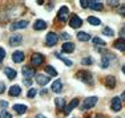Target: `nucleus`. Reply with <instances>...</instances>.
Returning <instances> with one entry per match:
<instances>
[{"mask_svg":"<svg viewBox=\"0 0 125 118\" xmlns=\"http://www.w3.org/2000/svg\"><path fill=\"white\" fill-rule=\"evenodd\" d=\"M103 33L106 35V36H113V35H115V32H113L111 28H108V27H104V28H103Z\"/></svg>","mask_w":125,"mask_h":118,"instance_id":"nucleus-28","label":"nucleus"},{"mask_svg":"<svg viewBox=\"0 0 125 118\" xmlns=\"http://www.w3.org/2000/svg\"><path fill=\"white\" fill-rule=\"evenodd\" d=\"M123 73H124V74H125V65L123 66Z\"/></svg>","mask_w":125,"mask_h":118,"instance_id":"nucleus-45","label":"nucleus"},{"mask_svg":"<svg viewBox=\"0 0 125 118\" xmlns=\"http://www.w3.org/2000/svg\"><path fill=\"white\" fill-rule=\"evenodd\" d=\"M56 56H57V58H60V60H61L67 66H71V65H72V61H71V60H68V58L62 57V56H61V54H59V53H56Z\"/></svg>","mask_w":125,"mask_h":118,"instance_id":"nucleus-27","label":"nucleus"},{"mask_svg":"<svg viewBox=\"0 0 125 118\" xmlns=\"http://www.w3.org/2000/svg\"><path fill=\"white\" fill-rule=\"evenodd\" d=\"M81 24H83V20L80 19L77 15H73V17L71 19V24H69V25L72 27V28H80V27H81Z\"/></svg>","mask_w":125,"mask_h":118,"instance_id":"nucleus-7","label":"nucleus"},{"mask_svg":"<svg viewBox=\"0 0 125 118\" xmlns=\"http://www.w3.org/2000/svg\"><path fill=\"white\" fill-rule=\"evenodd\" d=\"M51 88H52V90H53V92H55V93H60L61 90H62V85H61V81H60V80H56V81H55V82H53V84H52V86H51Z\"/></svg>","mask_w":125,"mask_h":118,"instance_id":"nucleus-19","label":"nucleus"},{"mask_svg":"<svg viewBox=\"0 0 125 118\" xmlns=\"http://www.w3.org/2000/svg\"><path fill=\"white\" fill-rule=\"evenodd\" d=\"M104 84H105L106 88L113 89V88L116 86V78L113 77V76H108V77H105V80H104Z\"/></svg>","mask_w":125,"mask_h":118,"instance_id":"nucleus-10","label":"nucleus"},{"mask_svg":"<svg viewBox=\"0 0 125 118\" xmlns=\"http://www.w3.org/2000/svg\"><path fill=\"white\" fill-rule=\"evenodd\" d=\"M68 13H69L68 7H61L60 11H59V13H57V19L60 20V21L64 23L65 20H67V17H68Z\"/></svg>","mask_w":125,"mask_h":118,"instance_id":"nucleus-6","label":"nucleus"},{"mask_svg":"<svg viewBox=\"0 0 125 118\" xmlns=\"http://www.w3.org/2000/svg\"><path fill=\"white\" fill-rule=\"evenodd\" d=\"M88 7L92 8L93 11H101V9H103V3H101V1H94V0H91Z\"/></svg>","mask_w":125,"mask_h":118,"instance_id":"nucleus-14","label":"nucleus"},{"mask_svg":"<svg viewBox=\"0 0 125 118\" xmlns=\"http://www.w3.org/2000/svg\"><path fill=\"white\" fill-rule=\"evenodd\" d=\"M44 61V56L40 54V53H35L31 58V65L32 66H37V65H41V63Z\"/></svg>","mask_w":125,"mask_h":118,"instance_id":"nucleus-3","label":"nucleus"},{"mask_svg":"<svg viewBox=\"0 0 125 118\" xmlns=\"http://www.w3.org/2000/svg\"><path fill=\"white\" fill-rule=\"evenodd\" d=\"M4 57H5V51L3 48H0V63L4 60Z\"/></svg>","mask_w":125,"mask_h":118,"instance_id":"nucleus-33","label":"nucleus"},{"mask_svg":"<svg viewBox=\"0 0 125 118\" xmlns=\"http://www.w3.org/2000/svg\"><path fill=\"white\" fill-rule=\"evenodd\" d=\"M45 70H47V73L51 76H57V72H56V69L53 66H51V65H47L45 66Z\"/></svg>","mask_w":125,"mask_h":118,"instance_id":"nucleus-26","label":"nucleus"},{"mask_svg":"<svg viewBox=\"0 0 125 118\" xmlns=\"http://www.w3.org/2000/svg\"><path fill=\"white\" fill-rule=\"evenodd\" d=\"M121 36H125V27L121 29Z\"/></svg>","mask_w":125,"mask_h":118,"instance_id":"nucleus-42","label":"nucleus"},{"mask_svg":"<svg viewBox=\"0 0 125 118\" xmlns=\"http://www.w3.org/2000/svg\"><path fill=\"white\" fill-rule=\"evenodd\" d=\"M13 109H15V111H16V113H19V114H24L25 111H27V106L25 105L16 104V105H13Z\"/></svg>","mask_w":125,"mask_h":118,"instance_id":"nucleus-22","label":"nucleus"},{"mask_svg":"<svg viewBox=\"0 0 125 118\" xmlns=\"http://www.w3.org/2000/svg\"><path fill=\"white\" fill-rule=\"evenodd\" d=\"M118 12H120L123 16H125V5H123V7H120V9H118Z\"/></svg>","mask_w":125,"mask_h":118,"instance_id":"nucleus-38","label":"nucleus"},{"mask_svg":"<svg viewBox=\"0 0 125 118\" xmlns=\"http://www.w3.org/2000/svg\"><path fill=\"white\" fill-rule=\"evenodd\" d=\"M55 102H56V106H57L59 109H62L65 106V101H64V98H61V97H57V98L55 100Z\"/></svg>","mask_w":125,"mask_h":118,"instance_id":"nucleus-24","label":"nucleus"},{"mask_svg":"<svg viewBox=\"0 0 125 118\" xmlns=\"http://www.w3.org/2000/svg\"><path fill=\"white\" fill-rule=\"evenodd\" d=\"M21 40H23L21 35H12L10 37V40H8V43H10L11 46H17V45H20Z\"/></svg>","mask_w":125,"mask_h":118,"instance_id":"nucleus-5","label":"nucleus"},{"mask_svg":"<svg viewBox=\"0 0 125 118\" xmlns=\"http://www.w3.org/2000/svg\"><path fill=\"white\" fill-rule=\"evenodd\" d=\"M108 3H109V5H112V7H115V5L118 4V1H115V0H111V1H108Z\"/></svg>","mask_w":125,"mask_h":118,"instance_id":"nucleus-39","label":"nucleus"},{"mask_svg":"<svg viewBox=\"0 0 125 118\" xmlns=\"http://www.w3.org/2000/svg\"><path fill=\"white\" fill-rule=\"evenodd\" d=\"M61 49H62V52H65V53H71V52H73V49H75V44H72V43H64L61 45Z\"/></svg>","mask_w":125,"mask_h":118,"instance_id":"nucleus-17","label":"nucleus"},{"mask_svg":"<svg viewBox=\"0 0 125 118\" xmlns=\"http://www.w3.org/2000/svg\"><path fill=\"white\" fill-rule=\"evenodd\" d=\"M33 28L36 29V31H43V29L47 28V24L43 20H36V23L33 24Z\"/></svg>","mask_w":125,"mask_h":118,"instance_id":"nucleus-20","label":"nucleus"},{"mask_svg":"<svg viewBox=\"0 0 125 118\" xmlns=\"http://www.w3.org/2000/svg\"><path fill=\"white\" fill-rule=\"evenodd\" d=\"M57 40H59L57 35H56L55 32H49V33L47 35L45 44H47V45H48V46H52V45H55V44L57 43Z\"/></svg>","mask_w":125,"mask_h":118,"instance_id":"nucleus-2","label":"nucleus"},{"mask_svg":"<svg viewBox=\"0 0 125 118\" xmlns=\"http://www.w3.org/2000/svg\"><path fill=\"white\" fill-rule=\"evenodd\" d=\"M77 77H79L81 81H85V82H89L91 81V78H92V74L89 72H87V70H84V72H79L77 73Z\"/></svg>","mask_w":125,"mask_h":118,"instance_id":"nucleus-9","label":"nucleus"},{"mask_svg":"<svg viewBox=\"0 0 125 118\" xmlns=\"http://www.w3.org/2000/svg\"><path fill=\"white\" fill-rule=\"evenodd\" d=\"M92 63H93V61H92L91 57H85V58H83V60H81V64H83V65H91Z\"/></svg>","mask_w":125,"mask_h":118,"instance_id":"nucleus-30","label":"nucleus"},{"mask_svg":"<svg viewBox=\"0 0 125 118\" xmlns=\"http://www.w3.org/2000/svg\"><path fill=\"white\" fill-rule=\"evenodd\" d=\"M24 84L27 85V86H31V85H32V80H28V78H25V80H24Z\"/></svg>","mask_w":125,"mask_h":118,"instance_id":"nucleus-37","label":"nucleus"},{"mask_svg":"<svg viewBox=\"0 0 125 118\" xmlns=\"http://www.w3.org/2000/svg\"><path fill=\"white\" fill-rule=\"evenodd\" d=\"M88 21L91 23L92 25H100L101 24L100 19H97V17H94V16H89L88 17Z\"/></svg>","mask_w":125,"mask_h":118,"instance_id":"nucleus-25","label":"nucleus"},{"mask_svg":"<svg viewBox=\"0 0 125 118\" xmlns=\"http://www.w3.org/2000/svg\"><path fill=\"white\" fill-rule=\"evenodd\" d=\"M111 108L113 111H120L123 109V105H121V98L120 97H115L111 102Z\"/></svg>","mask_w":125,"mask_h":118,"instance_id":"nucleus-4","label":"nucleus"},{"mask_svg":"<svg viewBox=\"0 0 125 118\" xmlns=\"http://www.w3.org/2000/svg\"><path fill=\"white\" fill-rule=\"evenodd\" d=\"M91 118H100V117H91Z\"/></svg>","mask_w":125,"mask_h":118,"instance_id":"nucleus-46","label":"nucleus"},{"mask_svg":"<svg viewBox=\"0 0 125 118\" xmlns=\"http://www.w3.org/2000/svg\"><path fill=\"white\" fill-rule=\"evenodd\" d=\"M36 118H45L44 116H40V114H39V116H36Z\"/></svg>","mask_w":125,"mask_h":118,"instance_id":"nucleus-44","label":"nucleus"},{"mask_svg":"<svg viewBox=\"0 0 125 118\" xmlns=\"http://www.w3.org/2000/svg\"><path fill=\"white\" fill-rule=\"evenodd\" d=\"M0 118H12V116H11V113H8L7 110H3L1 113H0Z\"/></svg>","mask_w":125,"mask_h":118,"instance_id":"nucleus-31","label":"nucleus"},{"mask_svg":"<svg viewBox=\"0 0 125 118\" xmlns=\"http://www.w3.org/2000/svg\"><path fill=\"white\" fill-rule=\"evenodd\" d=\"M92 41H93V44H94V45H100V46H105V43H104V41H103V40H101V39H99V37H94V39H93V40H92Z\"/></svg>","mask_w":125,"mask_h":118,"instance_id":"nucleus-29","label":"nucleus"},{"mask_svg":"<svg viewBox=\"0 0 125 118\" xmlns=\"http://www.w3.org/2000/svg\"><path fill=\"white\" fill-rule=\"evenodd\" d=\"M77 39L80 41H88L91 39V36H89L88 33H85V32H79V33H77Z\"/></svg>","mask_w":125,"mask_h":118,"instance_id":"nucleus-23","label":"nucleus"},{"mask_svg":"<svg viewBox=\"0 0 125 118\" xmlns=\"http://www.w3.org/2000/svg\"><path fill=\"white\" fill-rule=\"evenodd\" d=\"M0 105H1L3 108H7V106H8V104H7V102H0Z\"/></svg>","mask_w":125,"mask_h":118,"instance_id":"nucleus-41","label":"nucleus"},{"mask_svg":"<svg viewBox=\"0 0 125 118\" xmlns=\"http://www.w3.org/2000/svg\"><path fill=\"white\" fill-rule=\"evenodd\" d=\"M79 105V100L77 98H75V100H72V101H71V104L68 105V106H65V114H69L71 111L73 110V109L76 108V106Z\"/></svg>","mask_w":125,"mask_h":118,"instance_id":"nucleus-16","label":"nucleus"},{"mask_svg":"<svg viewBox=\"0 0 125 118\" xmlns=\"http://www.w3.org/2000/svg\"><path fill=\"white\" fill-rule=\"evenodd\" d=\"M20 93H21V88H20L19 85H13V86L10 88V96L16 97V96H19Z\"/></svg>","mask_w":125,"mask_h":118,"instance_id":"nucleus-18","label":"nucleus"},{"mask_svg":"<svg viewBox=\"0 0 125 118\" xmlns=\"http://www.w3.org/2000/svg\"><path fill=\"white\" fill-rule=\"evenodd\" d=\"M5 92V85L3 84V82H0V94Z\"/></svg>","mask_w":125,"mask_h":118,"instance_id":"nucleus-36","label":"nucleus"},{"mask_svg":"<svg viewBox=\"0 0 125 118\" xmlns=\"http://www.w3.org/2000/svg\"><path fill=\"white\" fill-rule=\"evenodd\" d=\"M101 65H103V68H108V65H109L108 57H103V60H101Z\"/></svg>","mask_w":125,"mask_h":118,"instance_id":"nucleus-32","label":"nucleus"},{"mask_svg":"<svg viewBox=\"0 0 125 118\" xmlns=\"http://www.w3.org/2000/svg\"><path fill=\"white\" fill-rule=\"evenodd\" d=\"M121 98H123V100H124V101H125V92L123 93V96H121Z\"/></svg>","mask_w":125,"mask_h":118,"instance_id":"nucleus-43","label":"nucleus"},{"mask_svg":"<svg viewBox=\"0 0 125 118\" xmlns=\"http://www.w3.org/2000/svg\"><path fill=\"white\" fill-rule=\"evenodd\" d=\"M80 3H81V7H83V8H87L88 5H89V1H88V0H81Z\"/></svg>","mask_w":125,"mask_h":118,"instance_id":"nucleus-35","label":"nucleus"},{"mask_svg":"<svg viewBox=\"0 0 125 118\" xmlns=\"http://www.w3.org/2000/svg\"><path fill=\"white\" fill-rule=\"evenodd\" d=\"M21 73H23V76H24L25 78H28V80L35 76V70L32 69V68H29V66H23Z\"/></svg>","mask_w":125,"mask_h":118,"instance_id":"nucleus-8","label":"nucleus"},{"mask_svg":"<svg viewBox=\"0 0 125 118\" xmlns=\"http://www.w3.org/2000/svg\"><path fill=\"white\" fill-rule=\"evenodd\" d=\"M35 94H36V90H35V89H31V90L28 92V97H29V98H33Z\"/></svg>","mask_w":125,"mask_h":118,"instance_id":"nucleus-34","label":"nucleus"},{"mask_svg":"<svg viewBox=\"0 0 125 118\" xmlns=\"http://www.w3.org/2000/svg\"><path fill=\"white\" fill-rule=\"evenodd\" d=\"M113 46H115L116 49H118V51H121V52H125V39L116 40L115 44H113Z\"/></svg>","mask_w":125,"mask_h":118,"instance_id":"nucleus-13","label":"nucleus"},{"mask_svg":"<svg viewBox=\"0 0 125 118\" xmlns=\"http://www.w3.org/2000/svg\"><path fill=\"white\" fill-rule=\"evenodd\" d=\"M36 82L40 86H44V85H47L49 82V77H47V76H44V74H37L36 76Z\"/></svg>","mask_w":125,"mask_h":118,"instance_id":"nucleus-12","label":"nucleus"},{"mask_svg":"<svg viewBox=\"0 0 125 118\" xmlns=\"http://www.w3.org/2000/svg\"><path fill=\"white\" fill-rule=\"evenodd\" d=\"M28 27V21L27 20H20V21H16L11 25V29H20V28H27Z\"/></svg>","mask_w":125,"mask_h":118,"instance_id":"nucleus-11","label":"nucleus"},{"mask_svg":"<svg viewBox=\"0 0 125 118\" xmlns=\"http://www.w3.org/2000/svg\"><path fill=\"white\" fill-rule=\"evenodd\" d=\"M97 104V97H88V98L84 100V102H83L81 108L84 109V110H88V109L93 108L94 105Z\"/></svg>","mask_w":125,"mask_h":118,"instance_id":"nucleus-1","label":"nucleus"},{"mask_svg":"<svg viewBox=\"0 0 125 118\" xmlns=\"http://www.w3.org/2000/svg\"><path fill=\"white\" fill-rule=\"evenodd\" d=\"M4 73H5V76H7L10 80H13L15 77H16V70L11 69V68H5V69H4Z\"/></svg>","mask_w":125,"mask_h":118,"instance_id":"nucleus-21","label":"nucleus"},{"mask_svg":"<svg viewBox=\"0 0 125 118\" xmlns=\"http://www.w3.org/2000/svg\"><path fill=\"white\" fill-rule=\"evenodd\" d=\"M61 37H64V39H67V40H68V39H69V35H68V33H62V35H61Z\"/></svg>","mask_w":125,"mask_h":118,"instance_id":"nucleus-40","label":"nucleus"},{"mask_svg":"<svg viewBox=\"0 0 125 118\" xmlns=\"http://www.w3.org/2000/svg\"><path fill=\"white\" fill-rule=\"evenodd\" d=\"M12 60L15 63H21V61H24V53L20 52V51H16L12 54Z\"/></svg>","mask_w":125,"mask_h":118,"instance_id":"nucleus-15","label":"nucleus"}]
</instances>
